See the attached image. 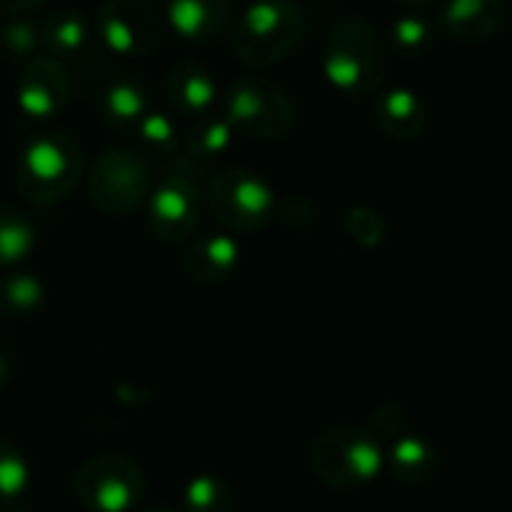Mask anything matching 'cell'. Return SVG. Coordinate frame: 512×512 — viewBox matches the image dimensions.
Wrapping results in <instances>:
<instances>
[{"instance_id": "obj_1", "label": "cell", "mask_w": 512, "mask_h": 512, "mask_svg": "<svg viewBox=\"0 0 512 512\" xmlns=\"http://www.w3.org/2000/svg\"><path fill=\"white\" fill-rule=\"evenodd\" d=\"M390 42L366 18H342L327 33L321 72L327 84L351 99L375 96L387 78Z\"/></svg>"}, {"instance_id": "obj_2", "label": "cell", "mask_w": 512, "mask_h": 512, "mask_svg": "<svg viewBox=\"0 0 512 512\" xmlns=\"http://www.w3.org/2000/svg\"><path fill=\"white\" fill-rule=\"evenodd\" d=\"M306 18L294 0H255L234 27V54L243 66L282 63L303 42Z\"/></svg>"}, {"instance_id": "obj_3", "label": "cell", "mask_w": 512, "mask_h": 512, "mask_svg": "<svg viewBox=\"0 0 512 512\" xmlns=\"http://www.w3.org/2000/svg\"><path fill=\"white\" fill-rule=\"evenodd\" d=\"M312 471L330 489H363L387 465V453L375 432L336 426L324 432L309 453Z\"/></svg>"}, {"instance_id": "obj_4", "label": "cell", "mask_w": 512, "mask_h": 512, "mask_svg": "<svg viewBox=\"0 0 512 512\" xmlns=\"http://www.w3.org/2000/svg\"><path fill=\"white\" fill-rule=\"evenodd\" d=\"M222 117L234 126L237 135L255 141H276L291 132L297 108L279 84L261 75H249L228 87Z\"/></svg>"}, {"instance_id": "obj_5", "label": "cell", "mask_w": 512, "mask_h": 512, "mask_svg": "<svg viewBox=\"0 0 512 512\" xmlns=\"http://www.w3.org/2000/svg\"><path fill=\"white\" fill-rule=\"evenodd\" d=\"M81 171V153L66 135H39L33 138L18 162L21 192L33 201H57L66 195Z\"/></svg>"}, {"instance_id": "obj_6", "label": "cell", "mask_w": 512, "mask_h": 512, "mask_svg": "<svg viewBox=\"0 0 512 512\" xmlns=\"http://www.w3.org/2000/svg\"><path fill=\"white\" fill-rule=\"evenodd\" d=\"M207 204L222 225L234 231H255L273 219L276 192L261 174L249 168H231L213 180Z\"/></svg>"}, {"instance_id": "obj_7", "label": "cell", "mask_w": 512, "mask_h": 512, "mask_svg": "<svg viewBox=\"0 0 512 512\" xmlns=\"http://www.w3.org/2000/svg\"><path fill=\"white\" fill-rule=\"evenodd\" d=\"M75 492L87 510L129 512L144 495V474L126 459L102 456L84 465Z\"/></svg>"}, {"instance_id": "obj_8", "label": "cell", "mask_w": 512, "mask_h": 512, "mask_svg": "<svg viewBox=\"0 0 512 512\" xmlns=\"http://www.w3.org/2000/svg\"><path fill=\"white\" fill-rule=\"evenodd\" d=\"M147 192V168L138 156L126 150L105 153L90 177L93 201L108 213H129L141 204Z\"/></svg>"}, {"instance_id": "obj_9", "label": "cell", "mask_w": 512, "mask_h": 512, "mask_svg": "<svg viewBox=\"0 0 512 512\" xmlns=\"http://www.w3.org/2000/svg\"><path fill=\"white\" fill-rule=\"evenodd\" d=\"M99 36L111 51L120 54H135L147 51L159 42L162 21L147 3L135 0H108L96 18Z\"/></svg>"}, {"instance_id": "obj_10", "label": "cell", "mask_w": 512, "mask_h": 512, "mask_svg": "<svg viewBox=\"0 0 512 512\" xmlns=\"http://www.w3.org/2000/svg\"><path fill=\"white\" fill-rule=\"evenodd\" d=\"M198 219H201V192L189 177L174 174L162 186H156L150 198V231L156 237L168 243L186 240L195 231Z\"/></svg>"}, {"instance_id": "obj_11", "label": "cell", "mask_w": 512, "mask_h": 512, "mask_svg": "<svg viewBox=\"0 0 512 512\" xmlns=\"http://www.w3.org/2000/svg\"><path fill=\"white\" fill-rule=\"evenodd\" d=\"M507 18L504 0H441L438 24L465 45H480L498 36Z\"/></svg>"}, {"instance_id": "obj_12", "label": "cell", "mask_w": 512, "mask_h": 512, "mask_svg": "<svg viewBox=\"0 0 512 512\" xmlns=\"http://www.w3.org/2000/svg\"><path fill=\"white\" fill-rule=\"evenodd\" d=\"M372 111H375L378 129L396 141H411V138L423 135L426 123H429V108H426L423 96L411 87L378 90L372 96Z\"/></svg>"}, {"instance_id": "obj_13", "label": "cell", "mask_w": 512, "mask_h": 512, "mask_svg": "<svg viewBox=\"0 0 512 512\" xmlns=\"http://www.w3.org/2000/svg\"><path fill=\"white\" fill-rule=\"evenodd\" d=\"M231 0H168L165 21L186 42H210L231 24Z\"/></svg>"}, {"instance_id": "obj_14", "label": "cell", "mask_w": 512, "mask_h": 512, "mask_svg": "<svg viewBox=\"0 0 512 512\" xmlns=\"http://www.w3.org/2000/svg\"><path fill=\"white\" fill-rule=\"evenodd\" d=\"M165 93H168L171 105L180 114L201 120V117H207V111L219 99V84H216V78L204 66L180 63V66L171 69V75L165 81Z\"/></svg>"}, {"instance_id": "obj_15", "label": "cell", "mask_w": 512, "mask_h": 512, "mask_svg": "<svg viewBox=\"0 0 512 512\" xmlns=\"http://www.w3.org/2000/svg\"><path fill=\"white\" fill-rule=\"evenodd\" d=\"M66 93L69 90H66V78H63L60 66L39 60L24 69V78L18 87V105L33 120H42V117H51L60 111V105L66 102Z\"/></svg>"}, {"instance_id": "obj_16", "label": "cell", "mask_w": 512, "mask_h": 512, "mask_svg": "<svg viewBox=\"0 0 512 512\" xmlns=\"http://www.w3.org/2000/svg\"><path fill=\"white\" fill-rule=\"evenodd\" d=\"M240 264V246L228 234H210L186 252V273L198 282H219Z\"/></svg>"}, {"instance_id": "obj_17", "label": "cell", "mask_w": 512, "mask_h": 512, "mask_svg": "<svg viewBox=\"0 0 512 512\" xmlns=\"http://www.w3.org/2000/svg\"><path fill=\"white\" fill-rule=\"evenodd\" d=\"M387 465L402 483L423 486L438 474V450L420 435H399L387 450Z\"/></svg>"}, {"instance_id": "obj_18", "label": "cell", "mask_w": 512, "mask_h": 512, "mask_svg": "<svg viewBox=\"0 0 512 512\" xmlns=\"http://www.w3.org/2000/svg\"><path fill=\"white\" fill-rule=\"evenodd\" d=\"M438 30H441V24H435L432 18H426L420 12H405L402 18L393 21L387 42H390L393 51L417 57V54H426V51L435 48Z\"/></svg>"}, {"instance_id": "obj_19", "label": "cell", "mask_w": 512, "mask_h": 512, "mask_svg": "<svg viewBox=\"0 0 512 512\" xmlns=\"http://www.w3.org/2000/svg\"><path fill=\"white\" fill-rule=\"evenodd\" d=\"M234 135L237 132L225 117H201L198 126L186 138V150L195 159H216L219 153H225L231 147Z\"/></svg>"}, {"instance_id": "obj_20", "label": "cell", "mask_w": 512, "mask_h": 512, "mask_svg": "<svg viewBox=\"0 0 512 512\" xmlns=\"http://www.w3.org/2000/svg\"><path fill=\"white\" fill-rule=\"evenodd\" d=\"M33 228L30 222L15 213L12 207H0V264H18L33 249Z\"/></svg>"}, {"instance_id": "obj_21", "label": "cell", "mask_w": 512, "mask_h": 512, "mask_svg": "<svg viewBox=\"0 0 512 512\" xmlns=\"http://www.w3.org/2000/svg\"><path fill=\"white\" fill-rule=\"evenodd\" d=\"M147 99H144V87L132 84V81H117L108 87L105 93V111L111 120H120V123H141L147 114Z\"/></svg>"}, {"instance_id": "obj_22", "label": "cell", "mask_w": 512, "mask_h": 512, "mask_svg": "<svg viewBox=\"0 0 512 512\" xmlns=\"http://www.w3.org/2000/svg\"><path fill=\"white\" fill-rule=\"evenodd\" d=\"M0 303L12 312H33L45 303V285L30 273H15L0 285Z\"/></svg>"}, {"instance_id": "obj_23", "label": "cell", "mask_w": 512, "mask_h": 512, "mask_svg": "<svg viewBox=\"0 0 512 512\" xmlns=\"http://www.w3.org/2000/svg\"><path fill=\"white\" fill-rule=\"evenodd\" d=\"M186 510L189 512H228L231 489L219 477H198L186 486Z\"/></svg>"}, {"instance_id": "obj_24", "label": "cell", "mask_w": 512, "mask_h": 512, "mask_svg": "<svg viewBox=\"0 0 512 512\" xmlns=\"http://www.w3.org/2000/svg\"><path fill=\"white\" fill-rule=\"evenodd\" d=\"M90 33H93V27L75 12H63V15L51 18V24L45 27V39L57 51H81L87 45Z\"/></svg>"}, {"instance_id": "obj_25", "label": "cell", "mask_w": 512, "mask_h": 512, "mask_svg": "<svg viewBox=\"0 0 512 512\" xmlns=\"http://www.w3.org/2000/svg\"><path fill=\"white\" fill-rule=\"evenodd\" d=\"M345 228H348V234H351L360 246H378V243L384 240V234H387L384 219H381L375 210H369V207H354V210L345 216Z\"/></svg>"}, {"instance_id": "obj_26", "label": "cell", "mask_w": 512, "mask_h": 512, "mask_svg": "<svg viewBox=\"0 0 512 512\" xmlns=\"http://www.w3.org/2000/svg\"><path fill=\"white\" fill-rule=\"evenodd\" d=\"M27 489V462L6 444H0V501Z\"/></svg>"}, {"instance_id": "obj_27", "label": "cell", "mask_w": 512, "mask_h": 512, "mask_svg": "<svg viewBox=\"0 0 512 512\" xmlns=\"http://www.w3.org/2000/svg\"><path fill=\"white\" fill-rule=\"evenodd\" d=\"M138 132H141V138H144L150 147H165V150H171V147L177 144V129H174V123H171L165 114H147V117L138 123Z\"/></svg>"}, {"instance_id": "obj_28", "label": "cell", "mask_w": 512, "mask_h": 512, "mask_svg": "<svg viewBox=\"0 0 512 512\" xmlns=\"http://www.w3.org/2000/svg\"><path fill=\"white\" fill-rule=\"evenodd\" d=\"M36 42H39V30L30 21H9L3 27V45L12 54H27L36 48Z\"/></svg>"}, {"instance_id": "obj_29", "label": "cell", "mask_w": 512, "mask_h": 512, "mask_svg": "<svg viewBox=\"0 0 512 512\" xmlns=\"http://www.w3.org/2000/svg\"><path fill=\"white\" fill-rule=\"evenodd\" d=\"M399 6H405V9H411V12H417V9H426V6H432L435 0H396Z\"/></svg>"}, {"instance_id": "obj_30", "label": "cell", "mask_w": 512, "mask_h": 512, "mask_svg": "<svg viewBox=\"0 0 512 512\" xmlns=\"http://www.w3.org/2000/svg\"><path fill=\"white\" fill-rule=\"evenodd\" d=\"M6 9H18V6H30V3H36V0H0Z\"/></svg>"}, {"instance_id": "obj_31", "label": "cell", "mask_w": 512, "mask_h": 512, "mask_svg": "<svg viewBox=\"0 0 512 512\" xmlns=\"http://www.w3.org/2000/svg\"><path fill=\"white\" fill-rule=\"evenodd\" d=\"M6 375H9V366H6V357L0 354V384L6 381Z\"/></svg>"}, {"instance_id": "obj_32", "label": "cell", "mask_w": 512, "mask_h": 512, "mask_svg": "<svg viewBox=\"0 0 512 512\" xmlns=\"http://www.w3.org/2000/svg\"><path fill=\"white\" fill-rule=\"evenodd\" d=\"M153 512H168V510H153Z\"/></svg>"}]
</instances>
